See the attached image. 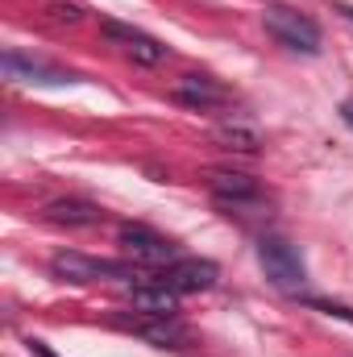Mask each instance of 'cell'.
Returning a JSON list of instances; mask_svg holds the SVG:
<instances>
[{"label":"cell","mask_w":353,"mask_h":357,"mask_svg":"<svg viewBox=\"0 0 353 357\" xmlns=\"http://www.w3.org/2000/svg\"><path fill=\"white\" fill-rule=\"evenodd\" d=\"M266 21V33L278 42V46H287V50H295V54H320V25L312 21V17H303L299 8H287V4H270L262 13Z\"/></svg>","instance_id":"obj_1"},{"label":"cell","mask_w":353,"mask_h":357,"mask_svg":"<svg viewBox=\"0 0 353 357\" xmlns=\"http://www.w3.org/2000/svg\"><path fill=\"white\" fill-rule=\"evenodd\" d=\"M258 262H262L270 287H278V291H287V295H299V287L308 282L303 254H299L287 237H262V241H258Z\"/></svg>","instance_id":"obj_2"},{"label":"cell","mask_w":353,"mask_h":357,"mask_svg":"<svg viewBox=\"0 0 353 357\" xmlns=\"http://www.w3.org/2000/svg\"><path fill=\"white\" fill-rule=\"evenodd\" d=\"M208 191L216 195L220 208L241 212V216H262L266 208H270V199L262 195L258 178L241 175V171H212L208 175Z\"/></svg>","instance_id":"obj_3"},{"label":"cell","mask_w":353,"mask_h":357,"mask_svg":"<svg viewBox=\"0 0 353 357\" xmlns=\"http://www.w3.org/2000/svg\"><path fill=\"white\" fill-rule=\"evenodd\" d=\"M117 237H121L125 254L133 262H142V266H171V262H179L175 241L163 237V233H154V229H146V225H121Z\"/></svg>","instance_id":"obj_4"},{"label":"cell","mask_w":353,"mask_h":357,"mask_svg":"<svg viewBox=\"0 0 353 357\" xmlns=\"http://www.w3.org/2000/svg\"><path fill=\"white\" fill-rule=\"evenodd\" d=\"M50 270L63 282H100V278H129L133 274L125 262H104V258H88V254H75V250L54 254Z\"/></svg>","instance_id":"obj_5"},{"label":"cell","mask_w":353,"mask_h":357,"mask_svg":"<svg viewBox=\"0 0 353 357\" xmlns=\"http://www.w3.org/2000/svg\"><path fill=\"white\" fill-rule=\"evenodd\" d=\"M104 38L117 42L129 59H137V63H146V67H158L163 59H171V50H167L158 38H150V33H142V29H133V25H121V21H104Z\"/></svg>","instance_id":"obj_6"},{"label":"cell","mask_w":353,"mask_h":357,"mask_svg":"<svg viewBox=\"0 0 353 357\" xmlns=\"http://www.w3.org/2000/svg\"><path fill=\"white\" fill-rule=\"evenodd\" d=\"M220 278V266L208 262V258H179L158 274V282H167L179 295H195V291H208L212 282Z\"/></svg>","instance_id":"obj_7"},{"label":"cell","mask_w":353,"mask_h":357,"mask_svg":"<svg viewBox=\"0 0 353 357\" xmlns=\"http://www.w3.org/2000/svg\"><path fill=\"white\" fill-rule=\"evenodd\" d=\"M4 75L8 79H21V84H75L80 75L75 71H63V67H50L42 59H25L17 50L4 54Z\"/></svg>","instance_id":"obj_8"},{"label":"cell","mask_w":353,"mask_h":357,"mask_svg":"<svg viewBox=\"0 0 353 357\" xmlns=\"http://www.w3.org/2000/svg\"><path fill=\"white\" fill-rule=\"evenodd\" d=\"M175 100L187 108H220V104H229V88L208 75H183L175 84Z\"/></svg>","instance_id":"obj_9"},{"label":"cell","mask_w":353,"mask_h":357,"mask_svg":"<svg viewBox=\"0 0 353 357\" xmlns=\"http://www.w3.org/2000/svg\"><path fill=\"white\" fill-rule=\"evenodd\" d=\"M46 220L67 225V229H91V225L104 220V212L88 199H54V204H46Z\"/></svg>","instance_id":"obj_10"},{"label":"cell","mask_w":353,"mask_h":357,"mask_svg":"<svg viewBox=\"0 0 353 357\" xmlns=\"http://www.w3.org/2000/svg\"><path fill=\"white\" fill-rule=\"evenodd\" d=\"M133 307L146 312V316H175L179 312V291H171L167 282H142L133 287Z\"/></svg>","instance_id":"obj_11"},{"label":"cell","mask_w":353,"mask_h":357,"mask_svg":"<svg viewBox=\"0 0 353 357\" xmlns=\"http://www.w3.org/2000/svg\"><path fill=\"white\" fill-rule=\"evenodd\" d=\"M137 337H146V341H154L163 349H179L187 341V328L179 324V316H150V320L137 324Z\"/></svg>","instance_id":"obj_12"},{"label":"cell","mask_w":353,"mask_h":357,"mask_svg":"<svg viewBox=\"0 0 353 357\" xmlns=\"http://www.w3.org/2000/svg\"><path fill=\"white\" fill-rule=\"evenodd\" d=\"M216 142H220L225 150H241V154H258V150H262L258 129H250V125H241V121H225V125L216 129Z\"/></svg>","instance_id":"obj_13"},{"label":"cell","mask_w":353,"mask_h":357,"mask_svg":"<svg viewBox=\"0 0 353 357\" xmlns=\"http://www.w3.org/2000/svg\"><path fill=\"white\" fill-rule=\"evenodd\" d=\"M308 307H316V312H324V316H337V320L353 324V307H345V303H333V299H308Z\"/></svg>","instance_id":"obj_14"},{"label":"cell","mask_w":353,"mask_h":357,"mask_svg":"<svg viewBox=\"0 0 353 357\" xmlns=\"http://www.w3.org/2000/svg\"><path fill=\"white\" fill-rule=\"evenodd\" d=\"M50 17H54V21H80L84 8H80V4H50Z\"/></svg>","instance_id":"obj_15"},{"label":"cell","mask_w":353,"mask_h":357,"mask_svg":"<svg viewBox=\"0 0 353 357\" xmlns=\"http://www.w3.org/2000/svg\"><path fill=\"white\" fill-rule=\"evenodd\" d=\"M341 121L353 129V100H345V104H341Z\"/></svg>","instance_id":"obj_16"},{"label":"cell","mask_w":353,"mask_h":357,"mask_svg":"<svg viewBox=\"0 0 353 357\" xmlns=\"http://www.w3.org/2000/svg\"><path fill=\"white\" fill-rule=\"evenodd\" d=\"M333 13H341L345 21H353V4H341V0H337V4H333Z\"/></svg>","instance_id":"obj_17"}]
</instances>
